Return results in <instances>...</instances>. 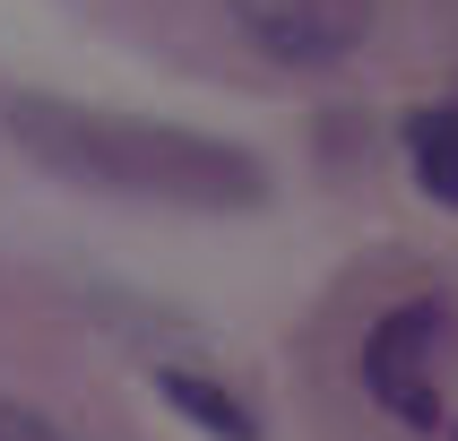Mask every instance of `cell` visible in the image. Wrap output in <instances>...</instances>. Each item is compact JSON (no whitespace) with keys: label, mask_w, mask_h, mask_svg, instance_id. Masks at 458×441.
I'll list each match as a JSON object with an SVG mask.
<instances>
[{"label":"cell","mask_w":458,"mask_h":441,"mask_svg":"<svg viewBox=\"0 0 458 441\" xmlns=\"http://www.w3.org/2000/svg\"><path fill=\"white\" fill-rule=\"evenodd\" d=\"M9 130L26 156H44L52 174L122 199H174V208H251L268 191L242 148L199 139L182 122H139V113H87L61 96H9Z\"/></svg>","instance_id":"cell-1"},{"label":"cell","mask_w":458,"mask_h":441,"mask_svg":"<svg viewBox=\"0 0 458 441\" xmlns=\"http://www.w3.org/2000/svg\"><path fill=\"white\" fill-rule=\"evenodd\" d=\"M441 337H450V303H433V294L381 311L372 337H363V389H372L398 424H415V433H433V424H441V389H433Z\"/></svg>","instance_id":"cell-2"},{"label":"cell","mask_w":458,"mask_h":441,"mask_svg":"<svg viewBox=\"0 0 458 441\" xmlns=\"http://www.w3.org/2000/svg\"><path fill=\"white\" fill-rule=\"evenodd\" d=\"M233 18L259 52L277 61H337V52L363 35L372 0H233Z\"/></svg>","instance_id":"cell-3"},{"label":"cell","mask_w":458,"mask_h":441,"mask_svg":"<svg viewBox=\"0 0 458 441\" xmlns=\"http://www.w3.org/2000/svg\"><path fill=\"white\" fill-rule=\"evenodd\" d=\"M407 156H415V182H424V199L458 208V104L415 113V122H407Z\"/></svg>","instance_id":"cell-4"},{"label":"cell","mask_w":458,"mask_h":441,"mask_svg":"<svg viewBox=\"0 0 458 441\" xmlns=\"http://www.w3.org/2000/svg\"><path fill=\"white\" fill-rule=\"evenodd\" d=\"M156 389H165V398H174L191 424H208L216 441H251V433H259V424H251V407H233L225 389H216V381H199V372H156Z\"/></svg>","instance_id":"cell-5"},{"label":"cell","mask_w":458,"mask_h":441,"mask_svg":"<svg viewBox=\"0 0 458 441\" xmlns=\"http://www.w3.org/2000/svg\"><path fill=\"white\" fill-rule=\"evenodd\" d=\"M0 441H78V433H61V424L35 415L26 398H0Z\"/></svg>","instance_id":"cell-6"}]
</instances>
